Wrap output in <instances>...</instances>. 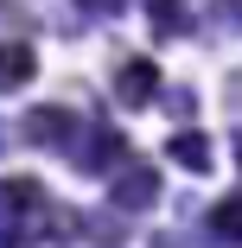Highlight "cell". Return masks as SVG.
<instances>
[{
	"label": "cell",
	"mask_w": 242,
	"mask_h": 248,
	"mask_svg": "<svg viewBox=\"0 0 242 248\" xmlns=\"http://www.w3.org/2000/svg\"><path fill=\"white\" fill-rule=\"evenodd\" d=\"M19 70H26V51H7V58H0V77H7V83H19Z\"/></svg>",
	"instance_id": "1"
}]
</instances>
